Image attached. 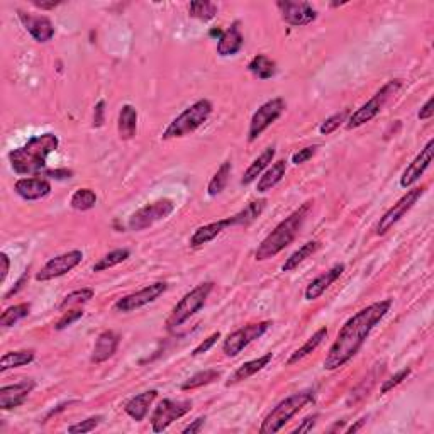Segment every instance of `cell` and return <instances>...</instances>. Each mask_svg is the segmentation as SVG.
<instances>
[{
	"label": "cell",
	"instance_id": "cell-1",
	"mask_svg": "<svg viewBox=\"0 0 434 434\" xmlns=\"http://www.w3.org/2000/svg\"><path fill=\"white\" fill-rule=\"evenodd\" d=\"M390 307H392V299H384V301L373 302L349 317L345 326L339 329L336 339L324 358V370H338V368L345 367L349 360L355 358L373 327L384 319Z\"/></svg>",
	"mask_w": 434,
	"mask_h": 434
},
{
	"label": "cell",
	"instance_id": "cell-2",
	"mask_svg": "<svg viewBox=\"0 0 434 434\" xmlns=\"http://www.w3.org/2000/svg\"><path fill=\"white\" fill-rule=\"evenodd\" d=\"M60 146L56 134L45 133L31 138L24 146L9 153V162L12 170L19 175L41 173L46 166V160Z\"/></svg>",
	"mask_w": 434,
	"mask_h": 434
},
{
	"label": "cell",
	"instance_id": "cell-3",
	"mask_svg": "<svg viewBox=\"0 0 434 434\" xmlns=\"http://www.w3.org/2000/svg\"><path fill=\"white\" fill-rule=\"evenodd\" d=\"M312 200L302 204L297 210L290 214L289 217L283 219L268 236L258 244L257 251H254V258L257 261H265L270 258H275L280 251L285 250L297 238L299 231H301L302 224H304L305 217H307L309 210L312 209Z\"/></svg>",
	"mask_w": 434,
	"mask_h": 434
},
{
	"label": "cell",
	"instance_id": "cell-4",
	"mask_svg": "<svg viewBox=\"0 0 434 434\" xmlns=\"http://www.w3.org/2000/svg\"><path fill=\"white\" fill-rule=\"evenodd\" d=\"M213 114V104L207 98H200L195 104H192L191 107L185 109L180 116L173 119L169 124L165 131L162 134L163 141L169 140H177V138H184L187 134H192L193 131L199 129L204 122H207V119Z\"/></svg>",
	"mask_w": 434,
	"mask_h": 434
},
{
	"label": "cell",
	"instance_id": "cell-5",
	"mask_svg": "<svg viewBox=\"0 0 434 434\" xmlns=\"http://www.w3.org/2000/svg\"><path fill=\"white\" fill-rule=\"evenodd\" d=\"M311 402H314L312 390H304V392H297L294 393V395L287 397L285 400H282L279 406L273 407V409L268 412V415H266L260 426V434H273L282 431L283 426H285L299 411H302Z\"/></svg>",
	"mask_w": 434,
	"mask_h": 434
},
{
	"label": "cell",
	"instance_id": "cell-6",
	"mask_svg": "<svg viewBox=\"0 0 434 434\" xmlns=\"http://www.w3.org/2000/svg\"><path fill=\"white\" fill-rule=\"evenodd\" d=\"M214 290L213 282H204L200 285H197L195 289H192L188 294H185L180 299L177 305L173 307V311L170 312L169 319H166V329H175V327L182 326L185 321H188L193 314H197L200 309L206 305L207 299H209L210 292Z\"/></svg>",
	"mask_w": 434,
	"mask_h": 434
},
{
	"label": "cell",
	"instance_id": "cell-7",
	"mask_svg": "<svg viewBox=\"0 0 434 434\" xmlns=\"http://www.w3.org/2000/svg\"><path fill=\"white\" fill-rule=\"evenodd\" d=\"M400 87H402V80H390V82H387L385 85L367 102V104H363L362 107L356 109L353 114H349L348 121H346L348 122L346 127H348L349 131L356 129V127L363 126V124L370 122L371 119L377 118L382 112V109L385 107L387 102L390 100V97L395 96V94L399 92Z\"/></svg>",
	"mask_w": 434,
	"mask_h": 434
},
{
	"label": "cell",
	"instance_id": "cell-8",
	"mask_svg": "<svg viewBox=\"0 0 434 434\" xmlns=\"http://www.w3.org/2000/svg\"><path fill=\"white\" fill-rule=\"evenodd\" d=\"M175 210L173 200L170 199H160L155 202L148 204V206L138 209L133 216L127 221V228L131 231H144V229L151 228L156 222L163 221L170 216Z\"/></svg>",
	"mask_w": 434,
	"mask_h": 434
},
{
	"label": "cell",
	"instance_id": "cell-9",
	"mask_svg": "<svg viewBox=\"0 0 434 434\" xmlns=\"http://www.w3.org/2000/svg\"><path fill=\"white\" fill-rule=\"evenodd\" d=\"M272 326V321H261V323L248 324V326L239 327L235 333L229 334L228 338L222 343V351L226 356H238L246 346H250L251 343L260 339L266 331Z\"/></svg>",
	"mask_w": 434,
	"mask_h": 434
},
{
	"label": "cell",
	"instance_id": "cell-10",
	"mask_svg": "<svg viewBox=\"0 0 434 434\" xmlns=\"http://www.w3.org/2000/svg\"><path fill=\"white\" fill-rule=\"evenodd\" d=\"M192 411L191 400H171L163 399L151 415V429L153 433H163L169 429L175 421L184 417L185 414Z\"/></svg>",
	"mask_w": 434,
	"mask_h": 434
},
{
	"label": "cell",
	"instance_id": "cell-11",
	"mask_svg": "<svg viewBox=\"0 0 434 434\" xmlns=\"http://www.w3.org/2000/svg\"><path fill=\"white\" fill-rule=\"evenodd\" d=\"M285 107V100L280 97L265 102V104L254 112L253 118H251L250 129H248V140H250L251 143H253L254 140H258V138H260L261 134H263L265 131L283 114Z\"/></svg>",
	"mask_w": 434,
	"mask_h": 434
},
{
	"label": "cell",
	"instance_id": "cell-12",
	"mask_svg": "<svg viewBox=\"0 0 434 434\" xmlns=\"http://www.w3.org/2000/svg\"><path fill=\"white\" fill-rule=\"evenodd\" d=\"M424 191L426 187H415L411 188L404 197H400V199L387 210L384 216L380 217V221H378L377 224V235L384 236L387 231H390V229L393 228V224H397V222L414 207V204H417V200L421 199Z\"/></svg>",
	"mask_w": 434,
	"mask_h": 434
},
{
	"label": "cell",
	"instance_id": "cell-13",
	"mask_svg": "<svg viewBox=\"0 0 434 434\" xmlns=\"http://www.w3.org/2000/svg\"><path fill=\"white\" fill-rule=\"evenodd\" d=\"M83 260V253L80 250L68 251V253L58 254V257L51 258V260L36 273V282H50V280L60 279V276L67 275L72 272L75 266H78Z\"/></svg>",
	"mask_w": 434,
	"mask_h": 434
},
{
	"label": "cell",
	"instance_id": "cell-14",
	"mask_svg": "<svg viewBox=\"0 0 434 434\" xmlns=\"http://www.w3.org/2000/svg\"><path fill=\"white\" fill-rule=\"evenodd\" d=\"M169 285L165 282H155L151 285H146L144 289L134 292V294L126 295V297H121L118 302L114 304V309L118 312H133L138 311V309L144 307V305L151 304L156 299L162 297L165 294Z\"/></svg>",
	"mask_w": 434,
	"mask_h": 434
},
{
	"label": "cell",
	"instance_id": "cell-15",
	"mask_svg": "<svg viewBox=\"0 0 434 434\" xmlns=\"http://www.w3.org/2000/svg\"><path fill=\"white\" fill-rule=\"evenodd\" d=\"M280 14H282V19L285 21L289 25H295V28H302V25H307L314 23L317 19L316 9L309 2H276Z\"/></svg>",
	"mask_w": 434,
	"mask_h": 434
},
{
	"label": "cell",
	"instance_id": "cell-16",
	"mask_svg": "<svg viewBox=\"0 0 434 434\" xmlns=\"http://www.w3.org/2000/svg\"><path fill=\"white\" fill-rule=\"evenodd\" d=\"M34 387L36 382L32 378H25V380L14 385H3L0 389V409L10 411L23 406L29 393L34 390Z\"/></svg>",
	"mask_w": 434,
	"mask_h": 434
},
{
	"label": "cell",
	"instance_id": "cell-17",
	"mask_svg": "<svg viewBox=\"0 0 434 434\" xmlns=\"http://www.w3.org/2000/svg\"><path fill=\"white\" fill-rule=\"evenodd\" d=\"M433 155H434V140H429L428 144L421 149V153L415 156L414 162H412L411 165L406 169V171L402 173V177H400V187L402 188L412 187V185H414L415 182L424 175V171L429 169V165H431V162H433Z\"/></svg>",
	"mask_w": 434,
	"mask_h": 434
},
{
	"label": "cell",
	"instance_id": "cell-18",
	"mask_svg": "<svg viewBox=\"0 0 434 434\" xmlns=\"http://www.w3.org/2000/svg\"><path fill=\"white\" fill-rule=\"evenodd\" d=\"M19 19L24 24L25 31L32 36V39L38 43H48L54 36V25L46 16H32L19 10Z\"/></svg>",
	"mask_w": 434,
	"mask_h": 434
},
{
	"label": "cell",
	"instance_id": "cell-19",
	"mask_svg": "<svg viewBox=\"0 0 434 434\" xmlns=\"http://www.w3.org/2000/svg\"><path fill=\"white\" fill-rule=\"evenodd\" d=\"M14 191L24 200H41L51 193V184L41 177L19 178L14 184Z\"/></svg>",
	"mask_w": 434,
	"mask_h": 434
},
{
	"label": "cell",
	"instance_id": "cell-20",
	"mask_svg": "<svg viewBox=\"0 0 434 434\" xmlns=\"http://www.w3.org/2000/svg\"><path fill=\"white\" fill-rule=\"evenodd\" d=\"M119 338L118 333L114 331H104V333L98 334V338L96 339V345H94L92 349V356H90V362L100 365L104 362H107L109 358L116 355L119 348Z\"/></svg>",
	"mask_w": 434,
	"mask_h": 434
},
{
	"label": "cell",
	"instance_id": "cell-21",
	"mask_svg": "<svg viewBox=\"0 0 434 434\" xmlns=\"http://www.w3.org/2000/svg\"><path fill=\"white\" fill-rule=\"evenodd\" d=\"M343 272H345V265L338 263V265H334L333 268L327 270V272L321 273L319 276H316V279L309 283L307 289H305V299H307V301H316V299H319L321 295L329 289L339 276L343 275Z\"/></svg>",
	"mask_w": 434,
	"mask_h": 434
},
{
	"label": "cell",
	"instance_id": "cell-22",
	"mask_svg": "<svg viewBox=\"0 0 434 434\" xmlns=\"http://www.w3.org/2000/svg\"><path fill=\"white\" fill-rule=\"evenodd\" d=\"M156 397H158V390H146L143 393H138L136 397L127 400L124 412L136 422H141L149 412V407L155 402Z\"/></svg>",
	"mask_w": 434,
	"mask_h": 434
},
{
	"label": "cell",
	"instance_id": "cell-23",
	"mask_svg": "<svg viewBox=\"0 0 434 434\" xmlns=\"http://www.w3.org/2000/svg\"><path fill=\"white\" fill-rule=\"evenodd\" d=\"M228 228H231L229 217L221 219V221H216V222H209V224H206V226H200V228H197L195 231H193L188 244H191V248L204 246V244L214 241V239H216L217 236L221 235L222 231H226Z\"/></svg>",
	"mask_w": 434,
	"mask_h": 434
},
{
	"label": "cell",
	"instance_id": "cell-24",
	"mask_svg": "<svg viewBox=\"0 0 434 434\" xmlns=\"http://www.w3.org/2000/svg\"><path fill=\"white\" fill-rule=\"evenodd\" d=\"M272 358H273L272 353H266V355L260 356V358L251 360V362L243 363L241 367H238L235 371H232L231 377H229L228 382H226V385L231 387V385L241 384V382L248 380V378H250V377H253V375H257L258 371L263 370L265 367H268V363L272 362Z\"/></svg>",
	"mask_w": 434,
	"mask_h": 434
},
{
	"label": "cell",
	"instance_id": "cell-25",
	"mask_svg": "<svg viewBox=\"0 0 434 434\" xmlns=\"http://www.w3.org/2000/svg\"><path fill=\"white\" fill-rule=\"evenodd\" d=\"M244 38L239 31V24L235 23L228 31L222 32V36L217 41V54L219 56H232L243 48Z\"/></svg>",
	"mask_w": 434,
	"mask_h": 434
},
{
	"label": "cell",
	"instance_id": "cell-26",
	"mask_svg": "<svg viewBox=\"0 0 434 434\" xmlns=\"http://www.w3.org/2000/svg\"><path fill=\"white\" fill-rule=\"evenodd\" d=\"M138 131V111L134 105L126 104L121 107L118 119V133L122 141H129L136 136Z\"/></svg>",
	"mask_w": 434,
	"mask_h": 434
},
{
	"label": "cell",
	"instance_id": "cell-27",
	"mask_svg": "<svg viewBox=\"0 0 434 434\" xmlns=\"http://www.w3.org/2000/svg\"><path fill=\"white\" fill-rule=\"evenodd\" d=\"M285 171H287L285 160H279V162H275L272 166H268V169L261 173L260 180H258V184H257V191L260 193L272 191L276 184L282 182V178L285 177Z\"/></svg>",
	"mask_w": 434,
	"mask_h": 434
},
{
	"label": "cell",
	"instance_id": "cell-28",
	"mask_svg": "<svg viewBox=\"0 0 434 434\" xmlns=\"http://www.w3.org/2000/svg\"><path fill=\"white\" fill-rule=\"evenodd\" d=\"M273 158H275V148L273 146H270V148H266L263 153H261L260 156H258L257 160H254L253 163H251L250 166H248L246 171H244L243 178H241V185H250L253 184L254 180H257L258 177H261V173L268 169L270 163L273 162Z\"/></svg>",
	"mask_w": 434,
	"mask_h": 434
},
{
	"label": "cell",
	"instance_id": "cell-29",
	"mask_svg": "<svg viewBox=\"0 0 434 434\" xmlns=\"http://www.w3.org/2000/svg\"><path fill=\"white\" fill-rule=\"evenodd\" d=\"M265 207H266L265 199H258V200H253V202H250L243 210H239L238 214H235V216L229 217L231 228L232 226H244V228H246V226H250L251 222H254L258 217L261 216V214H263Z\"/></svg>",
	"mask_w": 434,
	"mask_h": 434
},
{
	"label": "cell",
	"instance_id": "cell-30",
	"mask_svg": "<svg viewBox=\"0 0 434 434\" xmlns=\"http://www.w3.org/2000/svg\"><path fill=\"white\" fill-rule=\"evenodd\" d=\"M326 338H327V327H321V329H317L316 333H314L312 336L301 346V348L295 349V351L292 353L290 358L287 360V365L292 367V365H295V363L301 362V360H304L305 356H309L312 351H316L317 346H319Z\"/></svg>",
	"mask_w": 434,
	"mask_h": 434
},
{
	"label": "cell",
	"instance_id": "cell-31",
	"mask_svg": "<svg viewBox=\"0 0 434 434\" xmlns=\"http://www.w3.org/2000/svg\"><path fill=\"white\" fill-rule=\"evenodd\" d=\"M319 248H321L319 241H309V243L302 244L297 251H294V253L287 258L285 263L282 265V272H292V270H295L299 265L304 263L307 258H311L312 254L319 250Z\"/></svg>",
	"mask_w": 434,
	"mask_h": 434
},
{
	"label": "cell",
	"instance_id": "cell-32",
	"mask_svg": "<svg viewBox=\"0 0 434 434\" xmlns=\"http://www.w3.org/2000/svg\"><path fill=\"white\" fill-rule=\"evenodd\" d=\"M34 362V351L32 349H19V351H9L0 360V371H7L10 368H19L24 365Z\"/></svg>",
	"mask_w": 434,
	"mask_h": 434
},
{
	"label": "cell",
	"instance_id": "cell-33",
	"mask_svg": "<svg viewBox=\"0 0 434 434\" xmlns=\"http://www.w3.org/2000/svg\"><path fill=\"white\" fill-rule=\"evenodd\" d=\"M248 70L253 73L257 78L268 80L272 78V76H275L276 63L273 60H270L266 54H257V56L250 61V65H248Z\"/></svg>",
	"mask_w": 434,
	"mask_h": 434
},
{
	"label": "cell",
	"instance_id": "cell-34",
	"mask_svg": "<svg viewBox=\"0 0 434 434\" xmlns=\"http://www.w3.org/2000/svg\"><path fill=\"white\" fill-rule=\"evenodd\" d=\"M231 170H232V163L231 162H224L221 166H219L214 177L210 178L209 185H207V193L210 197H216L226 188L228 185L229 177H231Z\"/></svg>",
	"mask_w": 434,
	"mask_h": 434
},
{
	"label": "cell",
	"instance_id": "cell-35",
	"mask_svg": "<svg viewBox=\"0 0 434 434\" xmlns=\"http://www.w3.org/2000/svg\"><path fill=\"white\" fill-rule=\"evenodd\" d=\"M29 312H31V304H29V302H23V304L7 307L6 311L2 312V316H0V326L12 327L14 324L19 323L21 319L28 317Z\"/></svg>",
	"mask_w": 434,
	"mask_h": 434
},
{
	"label": "cell",
	"instance_id": "cell-36",
	"mask_svg": "<svg viewBox=\"0 0 434 434\" xmlns=\"http://www.w3.org/2000/svg\"><path fill=\"white\" fill-rule=\"evenodd\" d=\"M97 204V193L92 188H78L70 199V206L75 210L85 213V210L94 209Z\"/></svg>",
	"mask_w": 434,
	"mask_h": 434
},
{
	"label": "cell",
	"instance_id": "cell-37",
	"mask_svg": "<svg viewBox=\"0 0 434 434\" xmlns=\"http://www.w3.org/2000/svg\"><path fill=\"white\" fill-rule=\"evenodd\" d=\"M219 377H221V371L214 370V368H209V370H204V371H199V373L192 375L188 380H185L184 384H182L180 389L184 390V392H187V390L199 389V387L213 384V382H216Z\"/></svg>",
	"mask_w": 434,
	"mask_h": 434
},
{
	"label": "cell",
	"instance_id": "cell-38",
	"mask_svg": "<svg viewBox=\"0 0 434 434\" xmlns=\"http://www.w3.org/2000/svg\"><path fill=\"white\" fill-rule=\"evenodd\" d=\"M129 254H131V251L127 250V248H119V250H114V251H111V253L104 254V257H102L100 260L92 266V270L94 272H104V270H109V268H112V266L126 261L127 258H129Z\"/></svg>",
	"mask_w": 434,
	"mask_h": 434
},
{
	"label": "cell",
	"instance_id": "cell-39",
	"mask_svg": "<svg viewBox=\"0 0 434 434\" xmlns=\"http://www.w3.org/2000/svg\"><path fill=\"white\" fill-rule=\"evenodd\" d=\"M188 14L195 19L200 21H210L216 17L217 14V6L213 2H207V0H193L188 6Z\"/></svg>",
	"mask_w": 434,
	"mask_h": 434
},
{
	"label": "cell",
	"instance_id": "cell-40",
	"mask_svg": "<svg viewBox=\"0 0 434 434\" xmlns=\"http://www.w3.org/2000/svg\"><path fill=\"white\" fill-rule=\"evenodd\" d=\"M349 114H351V112H349V109H343L341 112H336V114H333L331 118H327L326 121L321 124L319 133L324 134V136H329L331 133H334V131L339 129L343 124L348 121Z\"/></svg>",
	"mask_w": 434,
	"mask_h": 434
},
{
	"label": "cell",
	"instance_id": "cell-41",
	"mask_svg": "<svg viewBox=\"0 0 434 434\" xmlns=\"http://www.w3.org/2000/svg\"><path fill=\"white\" fill-rule=\"evenodd\" d=\"M94 299V290L92 289H78V290H73L72 294H68L67 297L61 301L60 309H67L72 307V305H82L85 302L92 301Z\"/></svg>",
	"mask_w": 434,
	"mask_h": 434
},
{
	"label": "cell",
	"instance_id": "cell-42",
	"mask_svg": "<svg viewBox=\"0 0 434 434\" xmlns=\"http://www.w3.org/2000/svg\"><path fill=\"white\" fill-rule=\"evenodd\" d=\"M102 422V415H94V417L85 419V421H80L76 424H73L68 428V433L72 434H85L92 433L94 429L98 428V424Z\"/></svg>",
	"mask_w": 434,
	"mask_h": 434
},
{
	"label": "cell",
	"instance_id": "cell-43",
	"mask_svg": "<svg viewBox=\"0 0 434 434\" xmlns=\"http://www.w3.org/2000/svg\"><path fill=\"white\" fill-rule=\"evenodd\" d=\"M83 317V309H72V311L65 312L63 316L58 319V323L54 324V329L56 331H63L67 329V327H70L73 323H76V321H80Z\"/></svg>",
	"mask_w": 434,
	"mask_h": 434
},
{
	"label": "cell",
	"instance_id": "cell-44",
	"mask_svg": "<svg viewBox=\"0 0 434 434\" xmlns=\"http://www.w3.org/2000/svg\"><path fill=\"white\" fill-rule=\"evenodd\" d=\"M411 371H412L411 368H402V370H400V371H397V373L393 375V377H390L389 380H385V382H384V385H382V389H380V393H387V392H390V390L395 389L397 385L402 384V382L406 380L407 377H409Z\"/></svg>",
	"mask_w": 434,
	"mask_h": 434
},
{
	"label": "cell",
	"instance_id": "cell-45",
	"mask_svg": "<svg viewBox=\"0 0 434 434\" xmlns=\"http://www.w3.org/2000/svg\"><path fill=\"white\" fill-rule=\"evenodd\" d=\"M316 151H317L316 144L299 149L297 153H294V155H292V163H294V165H302V163L309 162V160H311L312 156L316 155Z\"/></svg>",
	"mask_w": 434,
	"mask_h": 434
},
{
	"label": "cell",
	"instance_id": "cell-46",
	"mask_svg": "<svg viewBox=\"0 0 434 434\" xmlns=\"http://www.w3.org/2000/svg\"><path fill=\"white\" fill-rule=\"evenodd\" d=\"M219 338H221V333H219V331H217V333L210 334V336H209V338H207V339H204V341H202V343H200V345H199V346H197V348H195V349H193V351H192V356H199V355H204V353H207V351H209V349H210V348H213V346H214V345H216V343H217V339H219Z\"/></svg>",
	"mask_w": 434,
	"mask_h": 434
},
{
	"label": "cell",
	"instance_id": "cell-47",
	"mask_svg": "<svg viewBox=\"0 0 434 434\" xmlns=\"http://www.w3.org/2000/svg\"><path fill=\"white\" fill-rule=\"evenodd\" d=\"M434 116V98H428V102H426L424 105L421 107V111H419L417 118L421 119V121H428V119H431Z\"/></svg>",
	"mask_w": 434,
	"mask_h": 434
},
{
	"label": "cell",
	"instance_id": "cell-48",
	"mask_svg": "<svg viewBox=\"0 0 434 434\" xmlns=\"http://www.w3.org/2000/svg\"><path fill=\"white\" fill-rule=\"evenodd\" d=\"M105 102L100 100L97 102L96 109H94V127H100L104 126V112H105Z\"/></svg>",
	"mask_w": 434,
	"mask_h": 434
},
{
	"label": "cell",
	"instance_id": "cell-49",
	"mask_svg": "<svg viewBox=\"0 0 434 434\" xmlns=\"http://www.w3.org/2000/svg\"><path fill=\"white\" fill-rule=\"evenodd\" d=\"M316 421H317V414L309 415V417H305L304 421H302V424L297 426V428H295L292 433L294 434L295 433H309L314 428V424H316Z\"/></svg>",
	"mask_w": 434,
	"mask_h": 434
},
{
	"label": "cell",
	"instance_id": "cell-50",
	"mask_svg": "<svg viewBox=\"0 0 434 434\" xmlns=\"http://www.w3.org/2000/svg\"><path fill=\"white\" fill-rule=\"evenodd\" d=\"M204 424H206V417H197L195 421L192 422V424H188L187 428H184V434H195V433H200L202 431Z\"/></svg>",
	"mask_w": 434,
	"mask_h": 434
},
{
	"label": "cell",
	"instance_id": "cell-51",
	"mask_svg": "<svg viewBox=\"0 0 434 434\" xmlns=\"http://www.w3.org/2000/svg\"><path fill=\"white\" fill-rule=\"evenodd\" d=\"M0 263H2V268H0V282H6L7 275H9V270H10V260L7 257V253H0Z\"/></svg>",
	"mask_w": 434,
	"mask_h": 434
},
{
	"label": "cell",
	"instance_id": "cell-52",
	"mask_svg": "<svg viewBox=\"0 0 434 434\" xmlns=\"http://www.w3.org/2000/svg\"><path fill=\"white\" fill-rule=\"evenodd\" d=\"M72 175H73V171H72V170L63 169V170H50V171H46L45 177L56 178V180H63V178H70Z\"/></svg>",
	"mask_w": 434,
	"mask_h": 434
},
{
	"label": "cell",
	"instance_id": "cell-53",
	"mask_svg": "<svg viewBox=\"0 0 434 434\" xmlns=\"http://www.w3.org/2000/svg\"><path fill=\"white\" fill-rule=\"evenodd\" d=\"M32 3H34L36 7H39V9H43V10H51V9H54V7H58L60 6L61 2H54V0H51V2H39V0H32Z\"/></svg>",
	"mask_w": 434,
	"mask_h": 434
},
{
	"label": "cell",
	"instance_id": "cell-54",
	"mask_svg": "<svg viewBox=\"0 0 434 434\" xmlns=\"http://www.w3.org/2000/svg\"><path fill=\"white\" fill-rule=\"evenodd\" d=\"M25 279H28V275H24L23 279H19V282L16 283V287H14V289H10L9 292H7V294H6V299H9L10 295L17 294V292H19L21 289H23V287H24V282H25Z\"/></svg>",
	"mask_w": 434,
	"mask_h": 434
},
{
	"label": "cell",
	"instance_id": "cell-55",
	"mask_svg": "<svg viewBox=\"0 0 434 434\" xmlns=\"http://www.w3.org/2000/svg\"><path fill=\"white\" fill-rule=\"evenodd\" d=\"M365 424H367V419L363 417V419H360V421L356 422L355 426H351V428L346 429V433H356V431H358V429H362V426H365Z\"/></svg>",
	"mask_w": 434,
	"mask_h": 434
}]
</instances>
